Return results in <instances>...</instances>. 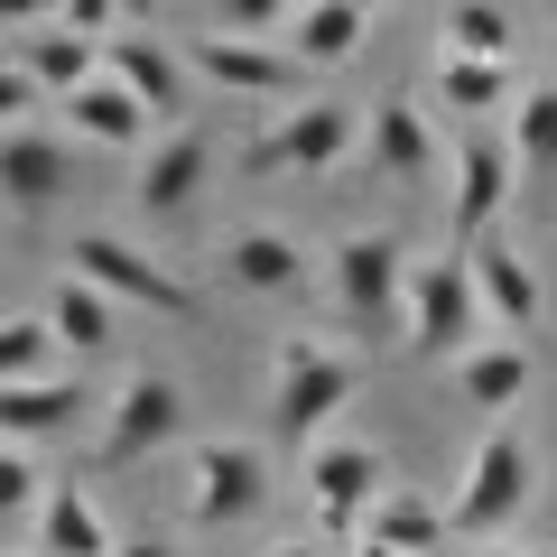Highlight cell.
I'll list each match as a JSON object with an SVG mask.
<instances>
[{"label": "cell", "mask_w": 557, "mask_h": 557, "mask_svg": "<svg viewBox=\"0 0 557 557\" xmlns=\"http://www.w3.org/2000/svg\"><path fill=\"white\" fill-rule=\"evenodd\" d=\"M112 520H102V502L84 493V483H57L38 511V557H112Z\"/></svg>", "instance_id": "24"}, {"label": "cell", "mask_w": 557, "mask_h": 557, "mask_svg": "<svg viewBox=\"0 0 557 557\" xmlns=\"http://www.w3.org/2000/svg\"><path fill=\"white\" fill-rule=\"evenodd\" d=\"M409 270H418V260L399 251V233H344L335 260H325L344 325H362V335H372V325H399V317H409Z\"/></svg>", "instance_id": "7"}, {"label": "cell", "mask_w": 557, "mask_h": 557, "mask_svg": "<svg viewBox=\"0 0 557 557\" xmlns=\"http://www.w3.org/2000/svg\"><path fill=\"white\" fill-rule=\"evenodd\" d=\"M112 557H177V548H168V539H121Z\"/></svg>", "instance_id": "32"}, {"label": "cell", "mask_w": 557, "mask_h": 557, "mask_svg": "<svg viewBox=\"0 0 557 557\" xmlns=\"http://www.w3.org/2000/svg\"><path fill=\"white\" fill-rule=\"evenodd\" d=\"M65 186H75V149H65L57 131H10L0 139V196L10 205L38 214V205H57Z\"/></svg>", "instance_id": "17"}, {"label": "cell", "mask_w": 557, "mask_h": 557, "mask_svg": "<svg viewBox=\"0 0 557 557\" xmlns=\"http://www.w3.org/2000/svg\"><path fill=\"white\" fill-rule=\"evenodd\" d=\"M474 557H520V548H474Z\"/></svg>", "instance_id": "34"}, {"label": "cell", "mask_w": 557, "mask_h": 557, "mask_svg": "<svg viewBox=\"0 0 557 557\" xmlns=\"http://www.w3.org/2000/svg\"><path fill=\"white\" fill-rule=\"evenodd\" d=\"M530 94L520 65H474V57H437V102L446 112H511Z\"/></svg>", "instance_id": "28"}, {"label": "cell", "mask_w": 557, "mask_h": 557, "mask_svg": "<svg viewBox=\"0 0 557 557\" xmlns=\"http://www.w3.org/2000/svg\"><path fill=\"white\" fill-rule=\"evenodd\" d=\"M530 372H539V362L520 354V344H474V354L456 362V391L502 428V409H520V399H530Z\"/></svg>", "instance_id": "25"}, {"label": "cell", "mask_w": 557, "mask_h": 557, "mask_svg": "<svg viewBox=\"0 0 557 557\" xmlns=\"http://www.w3.org/2000/svg\"><path fill=\"white\" fill-rule=\"evenodd\" d=\"M446 177H456V196H446V251H474V242L502 233V214H511L520 159H511V139H502V131H465Z\"/></svg>", "instance_id": "6"}, {"label": "cell", "mask_w": 557, "mask_h": 557, "mask_svg": "<svg viewBox=\"0 0 557 557\" xmlns=\"http://www.w3.org/2000/svg\"><path fill=\"white\" fill-rule=\"evenodd\" d=\"M399 344H409L418 362H465L474 344H493V317H483L474 298V270H465V251H437L409 270V317H399Z\"/></svg>", "instance_id": "2"}, {"label": "cell", "mask_w": 557, "mask_h": 557, "mask_svg": "<svg viewBox=\"0 0 557 557\" xmlns=\"http://www.w3.org/2000/svg\"><path fill=\"white\" fill-rule=\"evenodd\" d=\"M205 177H214V139H205V131H168L159 149L139 159V177H131V205H139V214H186Z\"/></svg>", "instance_id": "15"}, {"label": "cell", "mask_w": 557, "mask_h": 557, "mask_svg": "<svg viewBox=\"0 0 557 557\" xmlns=\"http://www.w3.org/2000/svg\"><path fill=\"white\" fill-rule=\"evenodd\" d=\"M177 47H186V75L214 84V94H242V102H307V94H298L307 65L288 57V47L223 38V28H205V38H177Z\"/></svg>", "instance_id": "10"}, {"label": "cell", "mask_w": 557, "mask_h": 557, "mask_svg": "<svg viewBox=\"0 0 557 557\" xmlns=\"http://www.w3.org/2000/svg\"><path fill=\"white\" fill-rule=\"evenodd\" d=\"M465 270H474V298H483V317H493L502 335L520 344V335L539 325V307H548V298H539V260L520 251V233H483L474 251H465Z\"/></svg>", "instance_id": "13"}, {"label": "cell", "mask_w": 557, "mask_h": 557, "mask_svg": "<svg viewBox=\"0 0 557 557\" xmlns=\"http://www.w3.org/2000/svg\"><path fill=\"white\" fill-rule=\"evenodd\" d=\"M57 354L65 344L47 335V317H0V391H10V381H47Z\"/></svg>", "instance_id": "29"}, {"label": "cell", "mask_w": 557, "mask_h": 557, "mask_svg": "<svg viewBox=\"0 0 557 557\" xmlns=\"http://www.w3.org/2000/svg\"><path fill=\"white\" fill-rule=\"evenodd\" d=\"M362 159H372V177H391V186H418V177H437V168H446V149H437V131H428V112H418L409 94H391V102H372Z\"/></svg>", "instance_id": "14"}, {"label": "cell", "mask_w": 557, "mask_h": 557, "mask_svg": "<svg viewBox=\"0 0 557 557\" xmlns=\"http://www.w3.org/2000/svg\"><path fill=\"white\" fill-rule=\"evenodd\" d=\"M362 391V362L335 354L325 335H278V391H270V418L278 437L298 446V456H317L325 428H335V409Z\"/></svg>", "instance_id": "1"}, {"label": "cell", "mask_w": 557, "mask_h": 557, "mask_svg": "<svg viewBox=\"0 0 557 557\" xmlns=\"http://www.w3.org/2000/svg\"><path fill=\"white\" fill-rule=\"evenodd\" d=\"M362 548H391V557H437L446 548V511L428 493H409V483H391V493L362 511Z\"/></svg>", "instance_id": "22"}, {"label": "cell", "mask_w": 557, "mask_h": 557, "mask_svg": "<svg viewBox=\"0 0 557 557\" xmlns=\"http://www.w3.org/2000/svg\"><path fill=\"white\" fill-rule=\"evenodd\" d=\"M177 437H186V391L168 372H131L102 409V465H149Z\"/></svg>", "instance_id": "11"}, {"label": "cell", "mask_w": 557, "mask_h": 557, "mask_svg": "<svg viewBox=\"0 0 557 557\" xmlns=\"http://www.w3.org/2000/svg\"><path fill=\"white\" fill-rule=\"evenodd\" d=\"M47 493H57V483L28 465V446H0V520H38Z\"/></svg>", "instance_id": "30"}, {"label": "cell", "mask_w": 557, "mask_h": 557, "mask_svg": "<svg viewBox=\"0 0 557 557\" xmlns=\"http://www.w3.org/2000/svg\"><path fill=\"white\" fill-rule=\"evenodd\" d=\"M102 75H112L149 121H186V84H196V75H186V47L177 38L121 28V38H102Z\"/></svg>", "instance_id": "12"}, {"label": "cell", "mask_w": 557, "mask_h": 557, "mask_svg": "<svg viewBox=\"0 0 557 557\" xmlns=\"http://www.w3.org/2000/svg\"><path fill=\"white\" fill-rule=\"evenodd\" d=\"M437 57L520 65V10H502V0H446L437 10Z\"/></svg>", "instance_id": "21"}, {"label": "cell", "mask_w": 557, "mask_h": 557, "mask_svg": "<svg viewBox=\"0 0 557 557\" xmlns=\"http://www.w3.org/2000/svg\"><path fill=\"white\" fill-rule=\"evenodd\" d=\"M65 112H75V139H94V149H149V131H159V121L139 112L112 75H94L75 102H65Z\"/></svg>", "instance_id": "26"}, {"label": "cell", "mask_w": 557, "mask_h": 557, "mask_svg": "<svg viewBox=\"0 0 557 557\" xmlns=\"http://www.w3.org/2000/svg\"><path fill=\"white\" fill-rule=\"evenodd\" d=\"M10 57H20V75L38 84V94H57V102H75L84 84L102 75V47H94V38H75V28H57V20H38L20 47H10Z\"/></svg>", "instance_id": "20"}, {"label": "cell", "mask_w": 557, "mask_h": 557, "mask_svg": "<svg viewBox=\"0 0 557 557\" xmlns=\"http://www.w3.org/2000/svg\"><path fill=\"white\" fill-rule=\"evenodd\" d=\"M362 149V102L344 94H307L298 112H278L270 131L251 139V168H278V177H325Z\"/></svg>", "instance_id": "5"}, {"label": "cell", "mask_w": 557, "mask_h": 557, "mask_svg": "<svg viewBox=\"0 0 557 557\" xmlns=\"http://www.w3.org/2000/svg\"><path fill=\"white\" fill-rule=\"evenodd\" d=\"M94 409L75 372H47V381H10L0 391V446H38V437H75V418Z\"/></svg>", "instance_id": "16"}, {"label": "cell", "mask_w": 557, "mask_h": 557, "mask_svg": "<svg viewBox=\"0 0 557 557\" xmlns=\"http://www.w3.org/2000/svg\"><path fill=\"white\" fill-rule=\"evenodd\" d=\"M511 159H520V196L557 205V84H530L511 112Z\"/></svg>", "instance_id": "23"}, {"label": "cell", "mask_w": 557, "mask_h": 557, "mask_svg": "<svg viewBox=\"0 0 557 557\" xmlns=\"http://www.w3.org/2000/svg\"><path fill=\"white\" fill-rule=\"evenodd\" d=\"M38 84H28L20 75V57H0V139H10V131H28V112H38Z\"/></svg>", "instance_id": "31"}, {"label": "cell", "mask_w": 557, "mask_h": 557, "mask_svg": "<svg viewBox=\"0 0 557 557\" xmlns=\"http://www.w3.org/2000/svg\"><path fill=\"white\" fill-rule=\"evenodd\" d=\"M362 38H372V10H362V0H298L278 47H288L298 65H354Z\"/></svg>", "instance_id": "19"}, {"label": "cell", "mask_w": 557, "mask_h": 557, "mask_svg": "<svg viewBox=\"0 0 557 557\" xmlns=\"http://www.w3.org/2000/svg\"><path fill=\"white\" fill-rule=\"evenodd\" d=\"M298 483L317 502V548H362V511L391 493V456L372 437H325L317 456H298Z\"/></svg>", "instance_id": "4"}, {"label": "cell", "mask_w": 557, "mask_h": 557, "mask_svg": "<svg viewBox=\"0 0 557 557\" xmlns=\"http://www.w3.org/2000/svg\"><path fill=\"white\" fill-rule=\"evenodd\" d=\"M260 557H325L317 539H278V548H260Z\"/></svg>", "instance_id": "33"}, {"label": "cell", "mask_w": 557, "mask_h": 557, "mask_svg": "<svg viewBox=\"0 0 557 557\" xmlns=\"http://www.w3.org/2000/svg\"><path fill=\"white\" fill-rule=\"evenodd\" d=\"M260 502H270V456H260L251 437H205L196 456H186V520H196V530H233Z\"/></svg>", "instance_id": "8"}, {"label": "cell", "mask_w": 557, "mask_h": 557, "mask_svg": "<svg viewBox=\"0 0 557 557\" xmlns=\"http://www.w3.org/2000/svg\"><path fill=\"white\" fill-rule=\"evenodd\" d=\"M28 557H38V548H28Z\"/></svg>", "instance_id": "36"}, {"label": "cell", "mask_w": 557, "mask_h": 557, "mask_svg": "<svg viewBox=\"0 0 557 557\" xmlns=\"http://www.w3.org/2000/svg\"><path fill=\"white\" fill-rule=\"evenodd\" d=\"M530 493H539V456H530V437H520L511 418H502V428H483L474 456H465V483H456V502H446V530L493 548V530L530 511Z\"/></svg>", "instance_id": "3"}, {"label": "cell", "mask_w": 557, "mask_h": 557, "mask_svg": "<svg viewBox=\"0 0 557 557\" xmlns=\"http://www.w3.org/2000/svg\"><path fill=\"white\" fill-rule=\"evenodd\" d=\"M65 260H75V278H94L112 307H149V317H196V307H205L177 270H159V260L131 251L121 233H75V251H65Z\"/></svg>", "instance_id": "9"}, {"label": "cell", "mask_w": 557, "mask_h": 557, "mask_svg": "<svg viewBox=\"0 0 557 557\" xmlns=\"http://www.w3.org/2000/svg\"><path fill=\"white\" fill-rule=\"evenodd\" d=\"M223 278L251 288V298H288L307 278V251H298V233H278V223H242V233L223 242Z\"/></svg>", "instance_id": "18"}, {"label": "cell", "mask_w": 557, "mask_h": 557, "mask_svg": "<svg viewBox=\"0 0 557 557\" xmlns=\"http://www.w3.org/2000/svg\"><path fill=\"white\" fill-rule=\"evenodd\" d=\"M354 557H391V548H354Z\"/></svg>", "instance_id": "35"}, {"label": "cell", "mask_w": 557, "mask_h": 557, "mask_svg": "<svg viewBox=\"0 0 557 557\" xmlns=\"http://www.w3.org/2000/svg\"><path fill=\"white\" fill-rule=\"evenodd\" d=\"M47 335H57L65 354H94V344H112V335H121V307L102 298L94 278H65L57 298H47Z\"/></svg>", "instance_id": "27"}]
</instances>
